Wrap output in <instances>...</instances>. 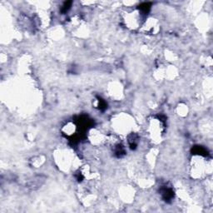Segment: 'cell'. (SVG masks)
Returning a JSON list of instances; mask_svg holds the SVG:
<instances>
[{"label":"cell","mask_w":213,"mask_h":213,"mask_svg":"<svg viewBox=\"0 0 213 213\" xmlns=\"http://www.w3.org/2000/svg\"><path fill=\"white\" fill-rule=\"evenodd\" d=\"M143 30L146 33H148L147 34H154L158 31V26L157 25V22L152 20L148 22L147 24L146 23V26L143 27Z\"/></svg>","instance_id":"cell-2"},{"label":"cell","mask_w":213,"mask_h":213,"mask_svg":"<svg viewBox=\"0 0 213 213\" xmlns=\"http://www.w3.org/2000/svg\"><path fill=\"white\" fill-rule=\"evenodd\" d=\"M71 5H72V2H70V1H68V2H65L64 3H63V5L62 6V8H61V12H62V13H66L70 9Z\"/></svg>","instance_id":"cell-4"},{"label":"cell","mask_w":213,"mask_h":213,"mask_svg":"<svg viewBox=\"0 0 213 213\" xmlns=\"http://www.w3.org/2000/svg\"><path fill=\"white\" fill-rule=\"evenodd\" d=\"M97 107H98L99 110H105L106 108H107V103L102 98H98V100H97Z\"/></svg>","instance_id":"cell-3"},{"label":"cell","mask_w":213,"mask_h":213,"mask_svg":"<svg viewBox=\"0 0 213 213\" xmlns=\"http://www.w3.org/2000/svg\"><path fill=\"white\" fill-rule=\"evenodd\" d=\"M161 195L162 196V198L165 200L166 201H172L174 197V192L173 189L171 187H168V186H162L161 187Z\"/></svg>","instance_id":"cell-1"}]
</instances>
